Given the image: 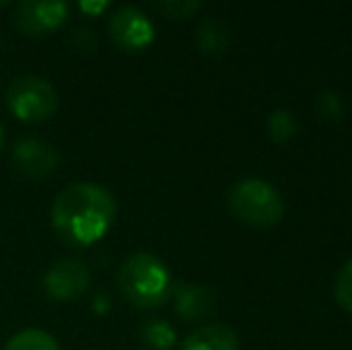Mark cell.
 Returning <instances> with one entry per match:
<instances>
[{
    "instance_id": "6da1fadb",
    "label": "cell",
    "mask_w": 352,
    "mask_h": 350,
    "mask_svg": "<svg viewBox=\"0 0 352 350\" xmlns=\"http://www.w3.org/2000/svg\"><path fill=\"white\" fill-rule=\"evenodd\" d=\"M118 219L116 197L96 182H74L56 197L51 221L56 235L70 248H87L103 238Z\"/></svg>"
},
{
    "instance_id": "30bf717a",
    "label": "cell",
    "mask_w": 352,
    "mask_h": 350,
    "mask_svg": "<svg viewBox=\"0 0 352 350\" xmlns=\"http://www.w3.org/2000/svg\"><path fill=\"white\" fill-rule=\"evenodd\" d=\"M180 350H237V336L226 324H206L192 331Z\"/></svg>"
},
{
    "instance_id": "4fadbf2b",
    "label": "cell",
    "mask_w": 352,
    "mask_h": 350,
    "mask_svg": "<svg viewBox=\"0 0 352 350\" xmlns=\"http://www.w3.org/2000/svg\"><path fill=\"white\" fill-rule=\"evenodd\" d=\"M197 36H199V48L206 53H218L228 46V29L223 27L216 17L206 19V22L199 27V34H197Z\"/></svg>"
},
{
    "instance_id": "9c48e42d",
    "label": "cell",
    "mask_w": 352,
    "mask_h": 350,
    "mask_svg": "<svg viewBox=\"0 0 352 350\" xmlns=\"http://www.w3.org/2000/svg\"><path fill=\"white\" fill-rule=\"evenodd\" d=\"M216 298L206 285L199 283H185L177 285L175 290V309L182 319L187 322H201L213 312Z\"/></svg>"
},
{
    "instance_id": "3957f363",
    "label": "cell",
    "mask_w": 352,
    "mask_h": 350,
    "mask_svg": "<svg viewBox=\"0 0 352 350\" xmlns=\"http://www.w3.org/2000/svg\"><path fill=\"white\" fill-rule=\"evenodd\" d=\"M228 209L252 228H271L283 219L285 204L280 192L264 180H240L228 192Z\"/></svg>"
},
{
    "instance_id": "e0dca14e",
    "label": "cell",
    "mask_w": 352,
    "mask_h": 350,
    "mask_svg": "<svg viewBox=\"0 0 352 350\" xmlns=\"http://www.w3.org/2000/svg\"><path fill=\"white\" fill-rule=\"evenodd\" d=\"M319 108L324 111V116L340 118V101H338V96H336V94H331V91L321 94V96H319Z\"/></svg>"
},
{
    "instance_id": "7a4b0ae2",
    "label": "cell",
    "mask_w": 352,
    "mask_h": 350,
    "mask_svg": "<svg viewBox=\"0 0 352 350\" xmlns=\"http://www.w3.org/2000/svg\"><path fill=\"white\" fill-rule=\"evenodd\" d=\"M118 288L130 305L140 309H156L173 295V278L168 266L148 252H137L122 262L118 271Z\"/></svg>"
},
{
    "instance_id": "5bb4252c",
    "label": "cell",
    "mask_w": 352,
    "mask_h": 350,
    "mask_svg": "<svg viewBox=\"0 0 352 350\" xmlns=\"http://www.w3.org/2000/svg\"><path fill=\"white\" fill-rule=\"evenodd\" d=\"M295 130H297V122H295V118H292L290 111H274V113H271L269 132H271V137H274L276 142L292 140Z\"/></svg>"
},
{
    "instance_id": "2e32d148",
    "label": "cell",
    "mask_w": 352,
    "mask_h": 350,
    "mask_svg": "<svg viewBox=\"0 0 352 350\" xmlns=\"http://www.w3.org/2000/svg\"><path fill=\"white\" fill-rule=\"evenodd\" d=\"M201 8V3H187V0H166V3H156V10L163 12L170 19H187Z\"/></svg>"
},
{
    "instance_id": "7c38bea8",
    "label": "cell",
    "mask_w": 352,
    "mask_h": 350,
    "mask_svg": "<svg viewBox=\"0 0 352 350\" xmlns=\"http://www.w3.org/2000/svg\"><path fill=\"white\" fill-rule=\"evenodd\" d=\"M142 338H144V343L153 350H170L175 346V331H173L170 324L163 322V319H151V322L144 324Z\"/></svg>"
},
{
    "instance_id": "9a60e30c",
    "label": "cell",
    "mask_w": 352,
    "mask_h": 350,
    "mask_svg": "<svg viewBox=\"0 0 352 350\" xmlns=\"http://www.w3.org/2000/svg\"><path fill=\"white\" fill-rule=\"evenodd\" d=\"M336 300L345 312L352 314V259L340 269L338 281H336Z\"/></svg>"
},
{
    "instance_id": "ac0fdd59",
    "label": "cell",
    "mask_w": 352,
    "mask_h": 350,
    "mask_svg": "<svg viewBox=\"0 0 352 350\" xmlns=\"http://www.w3.org/2000/svg\"><path fill=\"white\" fill-rule=\"evenodd\" d=\"M79 8H82L84 12H103V10L108 8V3H82Z\"/></svg>"
},
{
    "instance_id": "52a82bcc",
    "label": "cell",
    "mask_w": 352,
    "mask_h": 350,
    "mask_svg": "<svg viewBox=\"0 0 352 350\" xmlns=\"http://www.w3.org/2000/svg\"><path fill=\"white\" fill-rule=\"evenodd\" d=\"M91 285V271L82 259L65 257L51 264V269L43 276V288L58 303H70L82 298Z\"/></svg>"
},
{
    "instance_id": "277c9868",
    "label": "cell",
    "mask_w": 352,
    "mask_h": 350,
    "mask_svg": "<svg viewBox=\"0 0 352 350\" xmlns=\"http://www.w3.org/2000/svg\"><path fill=\"white\" fill-rule=\"evenodd\" d=\"M8 106L19 120L24 122H41L56 113L58 94L51 82L36 75H24L10 85L8 89Z\"/></svg>"
},
{
    "instance_id": "5b68a950",
    "label": "cell",
    "mask_w": 352,
    "mask_h": 350,
    "mask_svg": "<svg viewBox=\"0 0 352 350\" xmlns=\"http://www.w3.org/2000/svg\"><path fill=\"white\" fill-rule=\"evenodd\" d=\"M70 14L67 3L60 0H22L14 5V27L27 36H43L60 27Z\"/></svg>"
},
{
    "instance_id": "8fae6325",
    "label": "cell",
    "mask_w": 352,
    "mask_h": 350,
    "mask_svg": "<svg viewBox=\"0 0 352 350\" xmlns=\"http://www.w3.org/2000/svg\"><path fill=\"white\" fill-rule=\"evenodd\" d=\"M5 350H60L58 341L41 329H24L8 341Z\"/></svg>"
},
{
    "instance_id": "8992f818",
    "label": "cell",
    "mask_w": 352,
    "mask_h": 350,
    "mask_svg": "<svg viewBox=\"0 0 352 350\" xmlns=\"http://www.w3.org/2000/svg\"><path fill=\"white\" fill-rule=\"evenodd\" d=\"M111 39L118 48L127 53H140L151 46L153 41V24L146 14L135 5H122L113 12L108 24Z\"/></svg>"
},
{
    "instance_id": "ba28073f",
    "label": "cell",
    "mask_w": 352,
    "mask_h": 350,
    "mask_svg": "<svg viewBox=\"0 0 352 350\" xmlns=\"http://www.w3.org/2000/svg\"><path fill=\"white\" fill-rule=\"evenodd\" d=\"M60 164V154L56 146L43 140H19L12 151V166L24 177H46Z\"/></svg>"
},
{
    "instance_id": "d6986e66",
    "label": "cell",
    "mask_w": 352,
    "mask_h": 350,
    "mask_svg": "<svg viewBox=\"0 0 352 350\" xmlns=\"http://www.w3.org/2000/svg\"><path fill=\"white\" fill-rule=\"evenodd\" d=\"M5 146V127H3V122H0V149Z\"/></svg>"
}]
</instances>
